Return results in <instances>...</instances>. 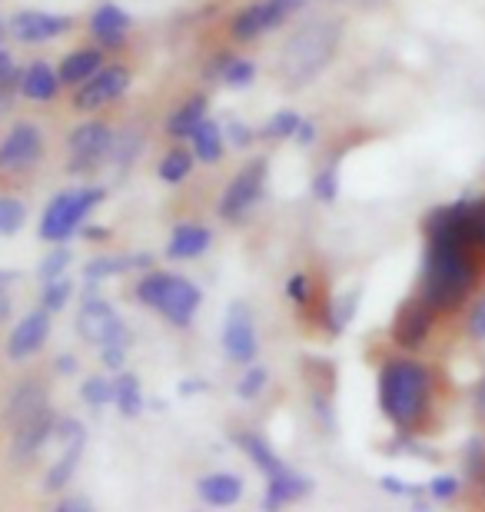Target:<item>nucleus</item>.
I'll return each instance as SVG.
<instances>
[{"instance_id": "de8ad7c7", "label": "nucleus", "mask_w": 485, "mask_h": 512, "mask_svg": "<svg viewBox=\"0 0 485 512\" xmlns=\"http://www.w3.org/2000/svg\"><path fill=\"white\" fill-rule=\"evenodd\" d=\"M383 489H386V493H396V496H412V493H416V486H406V483H399V479H392V476L383 479Z\"/></svg>"}, {"instance_id": "f704fd0d", "label": "nucleus", "mask_w": 485, "mask_h": 512, "mask_svg": "<svg viewBox=\"0 0 485 512\" xmlns=\"http://www.w3.org/2000/svg\"><path fill=\"white\" fill-rule=\"evenodd\" d=\"M70 300V283L64 276H57V280H47L44 286V306L47 310H64Z\"/></svg>"}, {"instance_id": "39448f33", "label": "nucleus", "mask_w": 485, "mask_h": 512, "mask_svg": "<svg viewBox=\"0 0 485 512\" xmlns=\"http://www.w3.org/2000/svg\"><path fill=\"white\" fill-rule=\"evenodd\" d=\"M77 326L90 343H127V326H123L117 310L107 300H100L94 290L87 293L84 306H80Z\"/></svg>"}, {"instance_id": "37998d69", "label": "nucleus", "mask_w": 485, "mask_h": 512, "mask_svg": "<svg viewBox=\"0 0 485 512\" xmlns=\"http://www.w3.org/2000/svg\"><path fill=\"white\" fill-rule=\"evenodd\" d=\"M469 333L476 336V340H485V296L476 303V310L469 316Z\"/></svg>"}, {"instance_id": "f3484780", "label": "nucleus", "mask_w": 485, "mask_h": 512, "mask_svg": "<svg viewBox=\"0 0 485 512\" xmlns=\"http://www.w3.org/2000/svg\"><path fill=\"white\" fill-rule=\"evenodd\" d=\"M40 409H47V389L40 383H24L14 389L7 403V426L17 429L20 423H27L30 416H37Z\"/></svg>"}, {"instance_id": "a878e982", "label": "nucleus", "mask_w": 485, "mask_h": 512, "mask_svg": "<svg viewBox=\"0 0 485 512\" xmlns=\"http://www.w3.org/2000/svg\"><path fill=\"white\" fill-rule=\"evenodd\" d=\"M190 140H193L196 157L206 160V163H213L223 153V130L216 124H210V120H200V127L190 133Z\"/></svg>"}, {"instance_id": "4c0bfd02", "label": "nucleus", "mask_w": 485, "mask_h": 512, "mask_svg": "<svg viewBox=\"0 0 485 512\" xmlns=\"http://www.w3.org/2000/svg\"><path fill=\"white\" fill-rule=\"evenodd\" d=\"M67 263H70V250L67 247H57L44 260V266H40V276H44V280H57V276H64Z\"/></svg>"}, {"instance_id": "bb28decb", "label": "nucleus", "mask_w": 485, "mask_h": 512, "mask_svg": "<svg viewBox=\"0 0 485 512\" xmlns=\"http://www.w3.org/2000/svg\"><path fill=\"white\" fill-rule=\"evenodd\" d=\"M80 453H84V443H70L64 446V453L54 463V469L47 473V489L54 493V489H64L70 483V476H74V469L80 463Z\"/></svg>"}, {"instance_id": "ddd939ff", "label": "nucleus", "mask_w": 485, "mask_h": 512, "mask_svg": "<svg viewBox=\"0 0 485 512\" xmlns=\"http://www.w3.org/2000/svg\"><path fill=\"white\" fill-rule=\"evenodd\" d=\"M47 333H50V316H47V310L24 316V320L17 323V330L10 333L7 356H10V360H17V363L27 360V356H34L40 346L47 343Z\"/></svg>"}, {"instance_id": "cd10ccee", "label": "nucleus", "mask_w": 485, "mask_h": 512, "mask_svg": "<svg viewBox=\"0 0 485 512\" xmlns=\"http://www.w3.org/2000/svg\"><path fill=\"white\" fill-rule=\"evenodd\" d=\"M203 114H206V100L203 97H193L190 104H183L177 114L170 117V133L173 137H190V133L200 127V120H203Z\"/></svg>"}, {"instance_id": "4be33fe9", "label": "nucleus", "mask_w": 485, "mask_h": 512, "mask_svg": "<svg viewBox=\"0 0 485 512\" xmlns=\"http://www.w3.org/2000/svg\"><path fill=\"white\" fill-rule=\"evenodd\" d=\"M100 70V54L97 50H77V54H70L64 64H60V84H84Z\"/></svg>"}, {"instance_id": "0eeeda50", "label": "nucleus", "mask_w": 485, "mask_h": 512, "mask_svg": "<svg viewBox=\"0 0 485 512\" xmlns=\"http://www.w3.org/2000/svg\"><path fill=\"white\" fill-rule=\"evenodd\" d=\"M127 87H130V70L127 67L113 64L107 70H97L94 77L80 84L77 97H74V107L77 110H97L103 104H110V100L123 97V90Z\"/></svg>"}, {"instance_id": "393cba45", "label": "nucleus", "mask_w": 485, "mask_h": 512, "mask_svg": "<svg viewBox=\"0 0 485 512\" xmlns=\"http://www.w3.org/2000/svg\"><path fill=\"white\" fill-rule=\"evenodd\" d=\"M113 403L123 416H137L143 409V393H140V383L137 376L130 373H120L117 380H113Z\"/></svg>"}, {"instance_id": "5fc2aeb1", "label": "nucleus", "mask_w": 485, "mask_h": 512, "mask_svg": "<svg viewBox=\"0 0 485 512\" xmlns=\"http://www.w3.org/2000/svg\"><path fill=\"white\" fill-rule=\"evenodd\" d=\"M10 77V54L7 50H0V80Z\"/></svg>"}, {"instance_id": "423d86ee", "label": "nucleus", "mask_w": 485, "mask_h": 512, "mask_svg": "<svg viewBox=\"0 0 485 512\" xmlns=\"http://www.w3.org/2000/svg\"><path fill=\"white\" fill-rule=\"evenodd\" d=\"M266 187V163L263 160H253L250 167L240 170L233 177V183L226 187L223 193V203H220V213L226 220H240L246 210L260 200V193Z\"/></svg>"}, {"instance_id": "4468645a", "label": "nucleus", "mask_w": 485, "mask_h": 512, "mask_svg": "<svg viewBox=\"0 0 485 512\" xmlns=\"http://www.w3.org/2000/svg\"><path fill=\"white\" fill-rule=\"evenodd\" d=\"M70 27V17H57V14H40V10H20V14L10 20V30H14L17 40L24 44H40V40H54L57 34H64Z\"/></svg>"}, {"instance_id": "3c124183", "label": "nucleus", "mask_w": 485, "mask_h": 512, "mask_svg": "<svg viewBox=\"0 0 485 512\" xmlns=\"http://www.w3.org/2000/svg\"><path fill=\"white\" fill-rule=\"evenodd\" d=\"M303 4H306V0H276V7H280L286 17H290L293 10H299V7H303Z\"/></svg>"}, {"instance_id": "20e7f679", "label": "nucleus", "mask_w": 485, "mask_h": 512, "mask_svg": "<svg viewBox=\"0 0 485 512\" xmlns=\"http://www.w3.org/2000/svg\"><path fill=\"white\" fill-rule=\"evenodd\" d=\"M103 200L100 187H87V190H70V193H57L50 200V207L40 220V237L50 243H64L70 233H74L80 223L87 220V213Z\"/></svg>"}, {"instance_id": "8fccbe9b", "label": "nucleus", "mask_w": 485, "mask_h": 512, "mask_svg": "<svg viewBox=\"0 0 485 512\" xmlns=\"http://www.w3.org/2000/svg\"><path fill=\"white\" fill-rule=\"evenodd\" d=\"M74 370H77V360H74V356H60V360H57V373L74 376Z\"/></svg>"}, {"instance_id": "9d476101", "label": "nucleus", "mask_w": 485, "mask_h": 512, "mask_svg": "<svg viewBox=\"0 0 485 512\" xmlns=\"http://www.w3.org/2000/svg\"><path fill=\"white\" fill-rule=\"evenodd\" d=\"M200 300L203 296L190 280H183V276H163V293L157 300V310L167 316L170 323L187 326L196 316V310H200Z\"/></svg>"}, {"instance_id": "b1692460", "label": "nucleus", "mask_w": 485, "mask_h": 512, "mask_svg": "<svg viewBox=\"0 0 485 512\" xmlns=\"http://www.w3.org/2000/svg\"><path fill=\"white\" fill-rule=\"evenodd\" d=\"M57 74L50 70L47 64H34L24 74V84H20V90L30 97V100H50V97H57Z\"/></svg>"}, {"instance_id": "9b49d317", "label": "nucleus", "mask_w": 485, "mask_h": 512, "mask_svg": "<svg viewBox=\"0 0 485 512\" xmlns=\"http://www.w3.org/2000/svg\"><path fill=\"white\" fill-rule=\"evenodd\" d=\"M40 150H44V140H40V130L34 124H17L7 133L4 147H0V167L7 170H24L30 163H37Z\"/></svg>"}, {"instance_id": "09e8293b", "label": "nucleus", "mask_w": 485, "mask_h": 512, "mask_svg": "<svg viewBox=\"0 0 485 512\" xmlns=\"http://www.w3.org/2000/svg\"><path fill=\"white\" fill-rule=\"evenodd\" d=\"M296 140H299V143H303V147H309V143H313V140H316V127H313V124H309V120H303V124H299V127H296Z\"/></svg>"}, {"instance_id": "f257e3e1", "label": "nucleus", "mask_w": 485, "mask_h": 512, "mask_svg": "<svg viewBox=\"0 0 485 512\" xmlns=\"http://www.w3.org/2000/svg\"><path fill=\"white\" fill-rule=\"evenodd\" d=\"M476 280V266H472L469 247H452V243H429L426 260V286H422V300L432 310H452L469 293Z\"/></svg>"}, {"instance_id": "c03bdc74", "label": "nucleus", "mask_w": 485, "mask_h": 512, "mask_svg": "<svg viewBox=\"0 0 485 512\" xmlns=\"http://www.w3.org/2000/svg\"><path fill=\"white\" fill-rule=\"evenodd\" d=\"M123 346H127V343H103L100 360L107 363L110 370H120V363H123Z\"/></svg>"}, {"instance_id": "aec40b11", "label": "nucleus", "mask_w": 485, "mask_h": 512, "mask_svg": "<svg viewBox=\"0 0 485 512\" xmlns=\"http://www.w3.org/2000/svg\"><path fill=\"white\" fill-rule=\"evenodd\" d=\"M240 496H243V483L233 473H213L200 479V499L210 506H233Z\"/></svg>"}, {"instance_id": "49530a36", "label": "nucleus", "mask_w": 485, "mask_h": 512, "mask_svg": "<svg viewBox=\"0 0 485 512\" xmlns=\"http://www.w3.org/2000/svg\"><path fill=\"white\" fill-rule=\"evenodd\" d=\"M230 140H233V147H246V143L253 140V133L243 124H230Z\"/></svg>"}, {"instance_id": "412c9836", "label": "nucleus", "mask_w": 485, "mask_h": 512, "mask_svg": "<svg viewBox=\"0 0 485 512\" xmlns=\"http://www.w3.org/2000/svg\"><path fill=\"white\" fill-rule=\"evenodd\" d=\"M206 247H210V230L196 227V223H183V227L173 230L167 256H173V260H193V256H200Z\"/></svg>"}, {"instance_id": "2eb2a0df", "label": "nucleus", "mask_w": 485, "mask_h": 512, "mask_svg": "<svg viewBox=\"0 0 485 512\" xmlns=\"http://www.w3.org/2000/svg\"><path fill=\"white\" fill-rule=\"evenodd\" d=\"M286 20V14L276 7V0H260V4H250L243 14H236L233 20V37L236 40H253L260 37L263 30H273L280 27Z\"/></svg>"}, {"instance_id": "e433bc0d", "label": "nucleus", "mask_w": 485, "mask_h": 512, "mask_svg": "<svg viewBox=\"0 0 485 512\" xmlns=\"http://www.w3.org/2000/svg\"><path fill=\"white\" fill-rule=\"evenodd\" d=\"M336 190H339V180H336V163H329V167L319 173V177L313 180V193L319 200H336Z\"/></svg>"}, {"instance_id": "a19ab883", "label": "nucleus", "mask_w": 485, "mask_h": 512, "mask_svg": "<svg viewBox=\"0 0 485 512\" xmlns=\"http://www.w3.org/2000/svg\"><path fill=\"white\" fill-rule=\"evenodd\" d=\"M429 493L436 496V499H442V503H446V499H452L459 493V479L456 476H436L429 483Z\"/></svg>"}, {"instance_id": "6e6d98bb", "label": "nucleus", "mask_w": 485, "mask_h": 512, "mask_svg": "<svg viewBox=\"0 0 485 512\" xmlns=\"http://www.w3.org/2000/svg\"><path fill=\"white\" fill-rule=\"evenodd\" d=\"M476 406H479V413L485 416V383L479 386V393H476Z\"/></svg>"}, {"instance_id": "c756f323", "label": "nucleus", "mask_w": 485, "mask_h": 512, "mask_svg": "<svg viewBox=\"0 0 485 512\" xmlns=\"http://www.w3.org/2000/svg\"><path fill=\"white\" fill-rule=\"evenodd\" d=\"M190 170H193L190 150H170L167 157H163V163H160V180L180 183V180H187V177H190Z\"/></svg>"}, {"instance_id": "58836bf2", "label": "nucleus", "mask_w": 485, "mask_h": 512, "mask_svg": "<svg viewBox=\"0 0 485 512\" xmlns=\"http://www.w3.org/2000/svg\"><path fill=\"white\" fill-rule=\"evenodd\" d=\"M163 276H167V273H153V276H147V280L137 286V296H140L143 306H153V310H157V300H160V293H163Z\"/></svg>"}, {"instance_id": "7ed1b4c3", "label": "nucleus", "mask_w": 485, "mask_h": 512, "mask_svg": "<svg viewBox=\"0 0 485 512\" xmlns=\"http://www.w3.org/2000/svg\"><path fill=\"white\" fill-rule=\"evenodd\" d=\"M339 44V20H316L306 24L290 44L283 47L280 57V74L290 87H303L306 80H313L319 70L329 64L333 50Z\"/></svg>"}, {"instance_id": "6ab92c4d", "label": "nucleus", "mask_w": 485, "mask_h": 512, "mask_svg": "<svg viewBox=\"0 0 485 512\" xmlns=\"http://www.w3.org/2000/svg\"><path fill=\"white\" fill-rule=\"evenodd\" d=\"M306 493H309V479L296 476V473H290V469L283 466L280 473L270 476V489H266L263 506L276 509V506H283V503H293V499H303Z\"/></svg>"}, {"instance_id": "1a4fd4ad", "label": "nucleus", "mask_w": 485, "mask_h": 512, "mask_svg": "<svg viewBox=\"0 0 485 512\" xmlns=\"http://www.w3.org/2000/svg\"><path fill=\"white\" fill-rule=\"evenodd\" d=\"M223 346H226V356H230L233 363H253L256 350H260V343H256L253 316L243 303H233L230 313H226Z\"/></svg>"}, {"instance_id": "ea45409f", "label": "nucleus", "mask_w": 485, "mask_h": 512, "mask_svg": "<svg viewBox=\"0 0 485 512\" xmlns=\"http://www.w3.org/2000/svg\"><path fill=\"white\" fill-rule=\"evenodd\" d=\"M263 386H266V370H263V366H253V370L246 373L240 383H236V393H240L243 399H253Z\"/></svg>"}, {"instance_id": "f03ea898", "label": "nucleus", "mask_w": 485, "mask_h": 512, "mask_svg": "<svg viewBox=\"0 0 485 512\" xmlns=\"http://www.w3.org/2000/svg\"><path fill=\"white\" fill-rule=\"evenodd\" d=\"M429 396V370L412 360H392L379 376V406L399 429L419 423Z\"/></svg>"}, {"instance_id": "bf43d9fd", "label": "nucleus", "mask_w": 485, "mask_h": 512, "mask_svg": "<svg viewBox=\"0 0 485 512\" xmlns=\"http://www.w3.org/2000/svg\"><path fill=\"white\" fill-rule=\"evenodd\" d=\"M4 34H7V24L0 20V44H4Z\"/></svg>"}, {"instance_id": "dca6fc26", "label": "nucleus", "mask_w": 485, "mask_h": 512, "mask_svg": "<svg viewBox=\"0 0 485 512\" xmlns=\"http://www.w3.org/2000/svg\"><path fill=\"white\" fill-rule=\"evenodd\" d=\"M429 330H432V306L429 303H409L406 310L399 313L392 336H396L399 346L416 350V346H422V340L429 336Z\"/></svg>"}, {"instance_id": "603ef678", "label": "nucleus", "mask_w": 485, "mask_h": 512, "mask_svg": "<svg viewBox=\"0 0 485 512\" xmlns=\"http://www.w3.org/2000/svg\"><path fill=\"white\" fill-rule=\"evenodd\" d=\"M476 230H479V243H485V203L476 207Z\"/></svg>"}, {"instance_id": "a18cd8bd", "label": "nucleus", "mask_w": 485, "mask_h": 512, "mask_svg": "<svg viewBox=\"0 0 485 512\" xmlns=\"http://www.w3.org/2000/svg\"><path fill=\"white\" fill-rule=\"evenodd\" d=\"M17 283V273L14 270H0V316L10 313V303H7V286Z\"/></svg>"}, {"instance_id": "4d7b16f0", "label": "nucleus", "mask_w": 485, "mask_h": 512, "mask_svg": "<svg viewBox=\"0 0 485 512\" xmlns=\"http://www.w3.org/2000/svg\"><path fill=\"white\" fill-rule=\"evenodd\" d=\"M87 237H90V240H103V237H107V230L94 227V230H87Z\"/></svg>"}, {"instance_id": "473e14b6", "label": "nucleus", "mask_w": 485, "mask_h": 512, "mask_svg": "<svg viewBox=\"0 0 485 512\" xmlns=\"http://www.w3.org/2000/svg\"><path fill=\"white\" fill-rule=\"evenodd\" d=\"M80 396H84V403L90 409H100V406H107L110 399H113V383L110 380H103V376H94V380H87L84 389H80Z\"/></svg>"}, {"instance_id": "c9c22d12", "label": "nucleus", "mask_w": 485, "mask_h": 512, "mask_svg": "<svg viewBox=\"0 0 485 512\" xmlns=\"http://www.w3.org/2000/svg\"><path fill=\"white\" fill-rule=\"evenodd\" d=\"M356 306H359V293L353 290V293H343L336 300V310H333V330L339 333V330H346V323L353 320L356 316Z\"/></svg>"}, {"instance_id": "79ce46f5", "label": "nucleus", "mask_w": 485, "mask_h": 512, "mask_svg": "<svg viewBox=\"0 0 485 512\" xmlns=\"http://www.w3.org/2000/svg\"><path fill=\"white\" fill-rule=\"evenodd\" d=\"M286 293H290V300H293V303H306V300H309V283H306V276H303V273L290 276V283H286Z\"/></svg>"}, {"instance_id": "13d9d810", "label": "nucleus", "mask_w": 485, "mask_h": 512, "mask_svg": "<svg viewBox=\"0 0 485 512\" xmlns=\"http://www.w3.org/2000/svg\"><path fill=\"white\" fill-rule=\"evenodd\" d=\"M7 94H10V87L4 84V80H0V100H7Z\"/></svg>"}, {"instance_id": "f8f14e48", "label": "nucleus", "mask_w": 485, "mask_h": 512, "mask_svg": "<svg viewBox=\"0 0 485 512\" xmlns=\"http://www.w3.org/2000/svg\"><path fill=\"white\" fill-rule=\"evenodd\" d=\"M54 423H57L54 413H50V409H40L37 416H30L27 423H20L14 429V459L17 463H30V459L40 453V446L54 436Z\"/></svg>"}, {"instance_id": "864d4df0", "label": "nucleus", "mask_w": 485, "mask_h": 512, "mask_svg": "<svg viewBox=\"0 0 485 512\" xmlns=\"http://www.w3.org/2000/svg\"><path fill=\"white\" fill-rule=\"evenodd\" d=\"M90 503H87V499H67V503H60V509H64V512H77V509H87Z\"/></svg>"}, {"instance_id": "5701e85b", "label": "nucleus", "mask_w": 485, "mask_h": 512, "mask_svg": "<svg viewBox=\"0 0 485 512\" xmlns=\"http://www.w3.org/2000/svg\"><path fill=\"white\" fill-rule=\"evenodd\" d=\"M150 256H97V260L87 263L84 276L90 283H100L103 276H117V273H127L133 266H147Z\"/></svg>"}, {"instance_id": "c85d7f7f", "label": "nucleus", "mask_w": 485, "mask_h": 512, "mask_svg": "<svg viewBox=\"0 0 485 512\" xmlns=\"http://www.w3.org/2000/svg\"><path fill=\"white\" fill-rule=\"evenodd\" d=\"M236 443H240V446L246 449V453H250V459L263 469L266 476H273V473H280V469H283V463L276 459V453L270 449V443H263L260 436H236Z\"/></svg>"}, {"instance_id": "72a5a7b5", "label": "nucleus", "mask_w": 485, "mask_h": 512, "mask_svg": "<svg viewBox=\"0 0 485 512\" xmlns=\"http://www.w3.org/2000/svg\"><path fill=\"white\" fill-rule=\"evenodd\" d=\"M303 124V117L296 114V110H280L273 120H270V127H266V133L276 140H286V137H296V127Z\"/></svg>"}, {"instance_id": "a211bd4d", "label": "nucleus", "mask_w": 485, "mask_h": 512, "mask_svg": "<svg viewBox=\"0 0 485 512\" xmlns=\"http://www.w3.org/2000/svg\"><path fill=\"white\" fill-rule=\"evenodd\" d=\"M90 27H94V34L103 47H120L130 30V17L123 14L117 4H103L94 14V20H90Z\"/></svg>"}, {"instance_id": "6e6552de", "label": "nucleus", "mask_w": 485, "mask_h": 512, "mask_svg": "<svg viewBox=\"0 0 485 512\" xmlns=\"http://www.w3.org/2000/svg\"><path fill=\"white\" fill-rule=\"evenodd\" d=\"M113 150V133L107 124H97V120H90V124L77 127L70 133V153H74V163H70V170L80 173V170H90L97 167V163L107 157Z\"/></svg>"}, {"instance_id": "7c9ffc66", "label": "nucleus", "mask_w": 485, "mask_h": 512, "mask_svg": "<svg viewBox=\"0 0 485 512\" xmlns=\"http://www.w3.org/2000/svg\"><path fill=\"white\" fill-rule=\"evenodd\" d=\"M253 77H256V67L250 64V60L236 57V60H226V64H223V84L226 87H236V90L250 87Z\"/></svg>"}, {"instance_id": "2f4dec72", "label": "nucleus", "mask_w": 485, "mask_h": 512, "mask_svg": "<svg viewBox=\"0 0 485 512\" xmlns=\"http://www.w3.org/2000/svg\"><path fill=\"white\" fill-rule=\"evenodd\" d=\"M27 220V207L14 197H0V233H17Z\"/></svg>"}]
</instances>
